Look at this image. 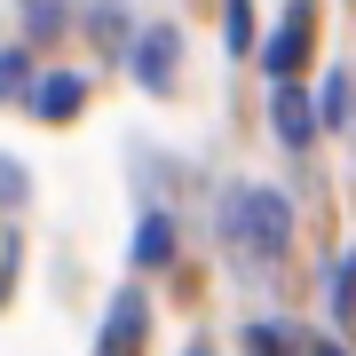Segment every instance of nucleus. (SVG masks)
Wrapping results in <instances>:
<instances>
[{"label": "nucleus", "mask_w": 356, "mask_h": 356, "mask_svg": "<svg viewBox=\"0 0 356 356\" xmlns=\"http://www.w3.org/2000/svg\"><path fill=\"white\" fill-rule=\"evenodd\" d=\"M222 238L245 245L254 261H277L285 245H293V206L277 191H229L222 198Z\"/></svg>", "instance_id": "nucleus-1"}, {"label": "nucleus", "mask_w": 356, "mask_h": 356, "mask_svg": "<svg viewBox=\"0 0 356 356\" xmlns=\"http://www.w3.org/2000/svg\"><path fill=\"white\" fill-rule=\"evenodd\" d=\"M269 127H277L285 151H309V143L325 135V103H309L293 79H277V95H269Z\"/></svg>", "instance_id": "nucleus-2"}, {"label": "nucleus", "mask_w": 356, "mask_h": 356, "mask_svg": "<svg viewBox=\"0 0 356 356\" xmlns=\"http://www.w3.org/2000/svg\"><path fill=\"white\" fill-rule=\"evenodd\" d=\"M175 56H182V32H175V24H151V32L135 40L127 64H135V79H143L151 95H166V88H175Z\"/></svg>", "instance_id": "nucleus-3"}, {"label": "nucleus", "mask_w": 356, "mask_h": 356, "mask_svg": "<svg viewBox=\"0 0 356 356\" xmlns=\"http://www.w3.org/2000/svg\"><path fill=\"white\" fill-rule=\"evenodd\" d=\"M79 103H88V79L79 72H40L32 95H24V111L32 119H79Z\"/></svg>", "instance_id": "nucleus-4"}, {"label": "nucleus", "mask_w": 356, "mask_h": 356, "mask_svg": "<svg viewBox=\"0 0 356 356\" xmlns=\"http://www.w3.org/2000/svg\"><path fill=\"white\" fill-rule=\"evenodd\" d=\"M309 16H317L309 0H293V8H285V32L261 48V72H269V79H293V72H301V48H309Z\"/></svg>", "instance_id": "nucleus-5"}, {"label": "nucleus", "mask_w": 356, "mask_h": 356, "mask_svg": "<svg viewBox=\"0 0 356 356\" xmlns=\"http://www.w3.org/2000/svg\"><path fill=\"white\" fill-rule=\"evenodd\" d=\"M143 325H151L143 293H119L111 317H103V356H143Z\"/></svg>", "instance_id": "nucleus-6"}, {"label": "nucleus", "mask_w": 356, "mask_h": 356, "mask_svg": "<svg viewBox=\"0 0 356 356\" xmlns=\"http://www.w3.org/2000/svg\"><path fill=\"white\" fill-rule=\"evenodd\" d=\"M88 32H95V48H103V56L135 48V8H127V0H95V8H88Z\"/></svg>", "instance_id": "nucleus-7"}, {"label": "nucleus", "mask_w": 356, "mask_h": 356, "mask_svg": "<svg viewBox=\"0 0 356 356\" xmlns=\"http://www.w3.org/2000/svg\"><path fill=\"white\" fill-rule=\"evenodd\" d=\"M166 261H175V222H166V206H151L135 222V269H166Z\"/></svg>", "instance_id": "nucleus-8"}, {"label": "nucleus", "mask_w": 356, "mask_h": 356, "mask_svg": "<svg viewBox=\"0 0 356 356\" xmlns=\"http://www.w3.org/2000/svg\"><path fill=\"white\" fill-rule=\"evenodd\" d=\"M24 95H32V56L0 48V103H24Z\"/></svg>", "instance_id": "nucleus-9"}, {"label": "nucleus", "mask_w": 356, "mask_h": 356, "mask_svg": "<svg viewBox=\"0 0 356 356\" xmlns=\"http://www.w3.org/2000/svg\"><path fill=\"white\" fill-rule=\"evenodd\" d=\"M64 24H72L64 0H24V40H56Z\"/></svg>", "instance_id": "nucleus-10"}, {"label": "nucleus", "mask_w": 356, "mask_h": 356, "mask_svg": "<svg viewBox=\"0 0 356 356\" xmlns=\"http://www.w3.org/2000/svg\"><path fill=\"white\" fill-rule=\"evenodd\" d=\"M332 309H341V325H356V254L332 261Z\"/></svg>", "instance_id": "nucleus-11"}, {"label": "nucleus", "mask_w": 356, "mask_h": 356, "mask_svg": "<svg viewBox=\"0 0 356 356\" xmlns=\"http://www.w3.org/2000/svg\"><path fill=\"white\" fill-rule=\"evenodd\" d=\"M222 40H229V56H245V48H254V0H229V24H222Z\"/></svg>", "instance_id": "nucleus-12"}, {"label": "nucleus", "mask_w": 356, "mask_h": 356, "mask_svg": "<svg viewBox=\"0 0 356 356\" xmlns=\"http://www.w3.org/2000/svg\"><path fill=\"white\" fill-rule=\"evenodd\" d=\"M24 198H32V175L16 159H0V206H24Z\"/></svg>", "instance_id": "nucleus-13"}, {"label": "nucleus", "mask_w": 356, "mask_h": 356, "mask_svg": "<svg viewBox=\"0 0 356 356\" xmlns=\"http://www.w3.org/2000/svg\"><path fill=\"white\" fill-rule=\"evenodd\" d=\"M348 103H356V79L332 72V79H325V119H348Z\"/></svg>", "instance_id": "nucleus-14"}, {"label": "nucleus", "mask_w": 356, "mask_h": 356, "mask_svg": "<svg viewBox=\"0 0 356 356\" xmlns=\"http://www.w3.org/2000/svg\"><path fill=\"white\" fill-rule=\"evenodd\" d=\"M309 356H348V348H332V341H309Z\"/></svg>", "instance_id": "nucleus-15"}, {"label": "nucleus", "mask_w": 356, "mask_h": 356, "mask_svg": "<svg viewBox=\"0 0 356 356\" xmlns=\"http://www.w3.org/2000/svg\"><path fill=\"white\" fill-rule=\"evenodd\" d=\"M182 356H214V348H182Z\"/></svg>", "instance_id": "nucleus-16"}]
</instances>
